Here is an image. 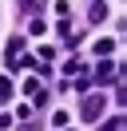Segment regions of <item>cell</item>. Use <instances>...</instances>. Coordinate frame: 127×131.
I'll return each instance as SVG.
<instances>
[{
    "instance_id": "cell-1",
    "label": "cell",
    "mask_w": 127,
    "mask_h": 131,
    "mask_svg": "<svg viewBox=\"0 0 127 131\" xmlns=\"http://www.w3.org/2000/svg\"><path fill=\"white\" fill-rule=\"evenodd\" d=\"M99 111H103V95L83 99V119H99Z\"/></svg>"
},
{
    "instance_id": "cell-3",
    "label": "cell",
    "mask_w": 127,
    "mask_h": 131,
    "mask_svg": "<svg viewBox=\"0 0 127 131\" xmlns=\"http://www.w3.org/2000/svg\"><path fill=\"white\" fill-rule=\"evenodd\" d=\"M107 131H123V119H111V123H107Z\"/></svg>"
},
{
    "instance_id": "cell-2",
    "label": "cell",
    "mask_w": 127,
    "mask_h": 131,
    "mask_svg": "<svg viewBox=\"0 0 127 131\" xmlns=\"http://www.w3.org/2000/svg\"><path fill=\"white\" fill-rule=\"evenodd\" d=\"M8 95H12V83H8V75H0V103H4Z\"/></svg>"
}]
</instances>
